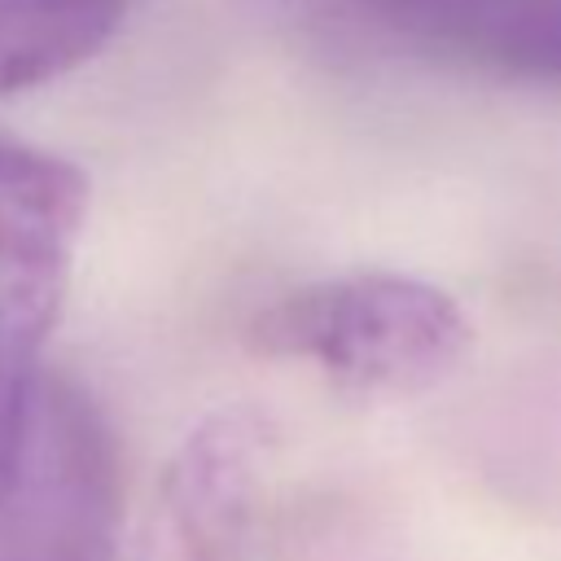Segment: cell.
I'll list each match as a JSON object with an SVG mask.
<instances>
[{
	"label": "cell",
	"instance_id": "1",
	"mask_svg": "<svg viewBox=\"0 0 561 561\" xmlns=\"http://www.w3.org/2000/svg\"><path fill=\"white\" fill-rule=\"evenodd\" d=\"M245 342L263 359L307 364L342 390L412 399L443 386L473 346L456 294L408 272H346L259 307Z\"/></svg>",
	"mask_w": 561,
	"mask_h": 561
},
{
	"label": "cell",
	"instance_id": "2",
	"mask_svg": "<svg viewBox=\"0 0 561 561\" xmlns=\"http://www.w3.org/2000/svg\"><path fill=\"white\" fill-rule=\"evenodd\" d=\"M118 539L114 430L75 377L44 368L0 469V561H118Z\"/></svg>",
	"mask_w": 561,
	"mask_h": 561
},
{
	"label": "cell",
	"instance_id": "4",
	"mask_svg": "<svg viewBox=\"0 0 561 561\" xmlns=\"http://www.w3.org/2000/svg\"><path fill=\"white\" fill-rule=\"evenodd\" d=\"M276 421L254 403L206 412L158 473L140 561H232L254 526Z\"/></svg>",
	"mask_w": 561,
	"mask_h": 561
},
{
	"label": "cell",
	"instance_id": "5",
	"mask_svg": "<svg viewBox=\"0 0 561 561\" xmlns=\"http://www.w3.org/2000/svg\"><path fill=\"white\" fill-rule=\"evenodd\" d=\"M346 22L460 70L561 83V0H333Z\"/></svg>",
	"mask_w": 561,
	"mask_h": 561
},
{
	"label": "cell",
	"instance_id": "6",
	"mask_svg": "<svg viewBox=\"0 0 561 561\" xmlns=\"http://www.w3.org/2000/svg\"><path fill=\"white\" fill-rule=\"evenodd\" d=\"M131 0H0V96L35 92L88 66Z\"/></svg>",
	"mask_w": 561,
	"mask_h": 561
},
{
	"label": "cell",
	"instance_id": "3",
	"mask_svg": "<svg viewBox=\"0 0 561 561\" xmlns=\"http://www.w3.org/2000/svg\"><path fill=\"white\" fill-rule=\"evenodd\" d=\"M88 202L92 184L70 158L0 136V469L44 377V351L70 294Z\"/></svg>",
	"mask_w": 561,
	"mask_h": 561
}]
</instances>
